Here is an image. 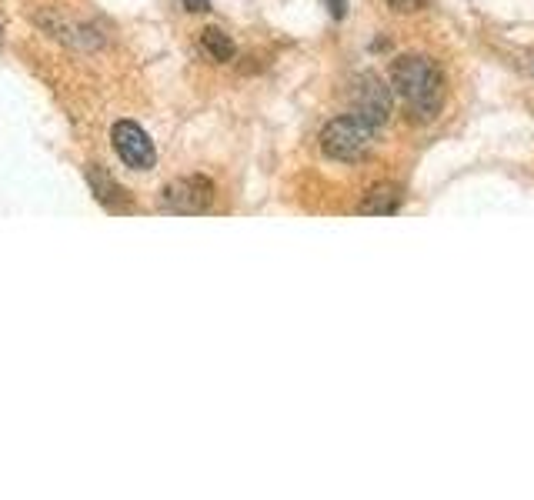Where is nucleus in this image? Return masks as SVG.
Wrapping results in <instances>:
<instances>
[{
	"instance_id": "obj_1",
	"label": "nucleus",
	"mask_w": 534,
	"mask_h": 500,
	"mask_svg": "<svg viewBox=\"0 0 534 500\" xmlns=\"http://www.w3.org/2000/svg\"><path fill=\"white\" fill-rule=\"evenodd\" d=\"M391 87L408 104L414 120H434L444 107V74L431 57L404 54L391 67Z\"/></svg>"
},
{
	"instance_id": "obj_2",
	"label": "nucleus",
	"mask_w": 534,
	"mask_h": 500,
	"mask_svg": "<svg viewBox=\"0 0 534 500\" xmlns=\"http://www.w3.org/2000/svg\"><path fill=\"white\" fill-rule=\"evenodd\" d=\"M374 137H378V127H371L368 120L354 114L334 117L321 130V154L328 160L351 164V160H361L364 154H371Z\"/></svg>"
},
{
	"instance_id": "obj_3",
	"label": "nucleus",
	"mask_w": 534,
	"mask_h": 500,
	"mask_svg": "<svg viewBox=\"0 0 534 500\" xmlns=\"http://www.w3.org/2000/svg\"><path fill=\"white\" fill-rule=\"evenodd\" d=\"M391 110H394V97H391V87L384 84L378 74H358L351 84V114L368 120L371 127H384L391 120Z\"/></svg>"
},
{
	"instance_id": "obj_4",
	"label": "nucleus",
	"mask_w": 534,
	"mask_h": 500,
	"mask_svg": "<svg viewBox=\"0 0 534 500\" xmlns=\"http://www.w3.org/2000/svg\"><path fill=\"white\" fill-rule=\"evenodd\" d=\"M214 204V184L201 174L177 177L161 190V210L167 214H204Z\"/></svg>"
},
{
	"instance_id": "obj_5",
	"label": "nucleus",
	"mask_w": 534,
	"mask_h": 500,
	"mask_svg": "<svg viewBox=\"0 0 534 500\" xmlns=\"http://www.w3.org/2000/svg\"><path fill=\"white\" fill-rule=\"evenodd\" d=\"M111 144L117 150V157L131 170H151L157 164L154 140L147 137V130L141 124H134V120H117L111 130Z\"/></svg>"
},
{
	"instance_id": "obj_6",
	"label": "nucleus",
	"mask_w": 534,
	"mask_h": 500,
	"mask_svg": "<svg viewBox=\"0 0 534 500\" xmlns=\"http://www.w3.org/2000/svg\"><path fill=\"white\" fill-rule=\"evenodd\" d=\"M84 177H87V187L94 190V197L101 200V207L104 210H111V214H127L134 204H131V194L117 184L111 170H104L101 164H91L84 170Z\"/></svg>"
},
{
	"instance_id": "obj_7",
	"label": "nucleus",
	"mask_w": 534,
	"mask_h": 500,
	"mask_svg": "<svg viewBox=\"0 0 534 500\" xmlns=\"http://www.w3.org/2000/svg\"><path fill=\"white\" fill-rule=\"evenodd\" d=\"M398 207H401V187L391 184V180H381V184H374L368 194L361 197L358 214L361 217H391Z\"/></svg>"
},
{
	"instance_id": "obj_8",
	"label": "nucleus",
	"mask_w": 534,
	"mask_h": 500,
	"mask_svg": "<svg viewBox=\"0 0 534 500\" xmlns=\"http://www.w3.org/2000/svg\"><path fill=\"white\" fill-rule=\"evenodd\" d=\"M201 44H204V50L211 54L214 60H234V54H237V47H234V40L224 34V30H217V27H207L204 34H201Z\"/></svg>"
},
{
	"instance_id": "obj_9",
	"label": "nucleus",
	"mask_w": 534,
	"mask_h": 500,
	"mask_svg": "<svg viewBox=\"0 0 534 500\" xmlns=\"http://www.w3.org/2000/svg\"><path fill=\"white\" fill-rule=\"evenodd\" d=\"M391 10H398V14H414V10L424 7V0H384Z\"/></svg>"
},
{
	"instance_id": "obj_10",
	"label": "nucleus",
	"mask_w": 534,
	"mask_h": 500,
	"mask_svg": "<svg viewBox=\"0 0 534 500\" xmlns=\"http://www.w3.org/2000/svg\"><path fill=\"white\" fill-rule=\"evenodd\" d=\"M328 4V14L334 20H344V14H348V0H324Z\"/></svg>"
},
{
	"instance_id": "obj_11",
	"label": "nucleus",
	"mask_w": 534,
	"mask_h": 500,
	"mask_svg": "<svg viewBox=\"0 0 534 500\" xmlns=\"http://www.w3.org/2000/svg\"><path fill=\"white\" fill-rule=\"evenodd\" d=\"M184 4H187V10H197V14H201V10H211L207 0H184Z\"/></svg>"
}]
</instances>
